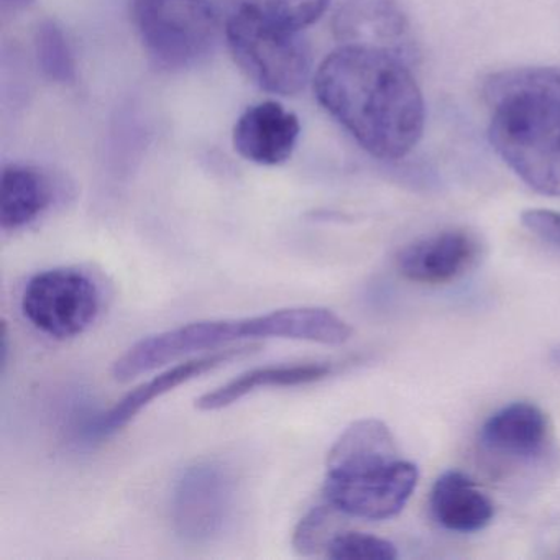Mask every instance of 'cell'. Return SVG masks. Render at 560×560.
<instances>
[{"instance_id": "obj_1", "label": "cell", "mask_w": 560, "mask_h": 560, "mask_svg": "<svg viewBox=\"0 0 560 560\" xmlns=\"http://www.w3.org/2000/svg\"><path fill=\"white\" fill-rule=\"evenodd\" d=\"M320 106L380 160L408 155L424 132L421 90L398 55L342 45L317 70Z\"/></svg>"}, {"instance_id": "obj_2", "label": "cell", "mask_w": 560, "mask_h": 560, "mask_svg": "<svg viewBox=\"0 0 560 560\" xmlns=\"http://www.w3.org/2000/svg\"><path fill=\"white\" fill-rule=\"evenodd\" d=\"M483 96L494 152L534 191L560 198V68L490 74Z\"/></svg>"}, {"instance_id": "obj_3", "label": "cell", "mask_w": 560, "mask_h": 560, "mask_svg": "<svg viewBox=\"0 0 560 560\" xmlns=\"http://www.w3.org/2000/svg\"><path fill=\"white\" fill-rule=\"evenodd\" d=\"M352 334L342 317L314 306L287 307L241 319L199 320L140 340L114 362L113 376L127 383L173 360L241 340L291 339L342 346Z\"/></svg>"}, {"instance_id": "obj_4", "label": "cell", "mask_w": 560, "mask_h": 560, "mask_svg": "<svg viewBox=\"0 0 560 560\" xmlns=\"http://www.w3.org/2000/svg\"><path fill=\"white\" fill-rule=\"evenodd\" d=\"M225 35L235 63L260 90L294 96L306 88L313 58L301 32L278 27L238 8L228 21Z\"/></svg>"}, {"instance_id": "obj_5", "label": "cell", "mask_w": 560, "mask_h": 560, "mask_svg": "<svg viewBox=\"0 0 560 560\" xmlns=\"http://www.w3.org/2000/svg\"><path fill=\"white\" fill-rule=\"evenodd\" d=\"M133 24L153 63L183 71L205 61L219 37L209 0H133Z\"/></svg>"}, {"instance_id": "obj_6", "label": "cell", "mask_w": 560, "mask_h": 560, "mask_svg": "<svg viewBox=\"0 0 560 560\" xmlns=\"http://www.w3.org/2000/svg\"><path fill=\"white\" fill-rule=\"evenodd\" d=\"M25 319L51 339L86 332L101 314L103 296L96 281L78 268H54L28 280L21 301Z\"/></svg>"}, {"instance_id": "obj_7", "label": "cell", "mask_w": 560, "mask_h": 560, "mask_svg": "<svg viewBox=\"0 0 560 560\" xmlns=\"http://www.w3.org/2000/svg\"><path fill=\"white\" fill-rule=\"evenodd\" d=\"M234 504L235 480L231 470L221 462H196L183 470L173 487V529L185 542H211L224 533Z\"/></svg>"}, {"instance_id": "obj_8", "label": "cell", "mask_w": 560, "mask_h": 560, "mask_svg": "<svg viewBox=\"0 0 560 560\" xmlns=\"http://www.w3.org/2000/svg\"><path fill=\"white\" fill-rule=\"evenodd\" d=\"M418 467L399 460L350 474H326L324 497L340 514L383 521L401 513L418 485Z\"/></svg>"}, {"instance_id": "obj_9", "label": "cell", "mask_w": 560, "mask_h": 560, "mask_svg": "<svg viewBox=\"0 0 560 560\" xmlns=\"http://www.w3.org/2000/svg\"><path fill=\"white\" fill-rule=\"evenodd\" d=\"M334 34L342 45L389 51L408 63L415 55L408 21L396 0H343Z\"/></svg>"}, {"instance_id": "obj_10", "label": "cell", "mask_w": 560, "mask_h": 560, "mask_svg": "<svg viewBox=\"0 0 560 560\" xmlns=\"http://www.w3.org/2000/svg\"><path fill=\"white\" fill-rule=\"evenodd\" d=\"M257 350H260V346H244L237 347V349L218 350V352L178 363V365L153 376L149 382L137 386L129 395L124 396L109 411L104 412L94 421L91 432L96 438H107V435L116 434L117 431L126 428L150 402L162 398L166 393L173 392L178 386L192 382V380L199 378V376L206 375V373L212 372L219 366L228 365V363L242 359V357L252 355Z\"/></svg>"}, {"instance_id": "obj_11", "label": "cell", "mask_w": 560, "mask_h": 560, "mask_svg": "<svg viewBox=\"0 0 560 560\" xmlns=\"http://www.w3.org/2000/svg\"><path fill=\"white\" fill-rule=\"evenodd\" d=\"M480 257V244L465 231H445L399 252L396 264L406 280L445 284L464 277Z\"/></svg>"}, {"instance_id": "obj_12", "label": "cell", "mask_w": 560, "mask_h": 560, "mask_svg": "<svg viewBox=\"0 0 560 560\" xmlns=\"http://www.w3.org/2000/svg\"><path fill=\"white\" fill-rule=\"evenodd\" d=\"M300 119L275 101L248 107L234 127V147L248 162L277 166L287 162L300 139Z\"/></svg>"}, {"instance_id": "obj_13", "label": "cell", "mask_w": 560, "mask_h": 560, "mask_svg": "<svg viewBox=\"0 0 560 560\" xmlns=\"http://www.w3.org/2000/svg\"><path fill=\"white\" fill-rule=\"evenodd\" d=\"M547 432L546 415L536 405L513 402L487 419L480 441L493 454L529 460L546 447Z\"/></svg>"}, {"instance_id": "obj_14", "label": "cell", "mask_w": 560, "mask_h": 560, "mask_svg": "<svg viewBox=\"0 0 560 560\" xmlns=\"http://www.w3.org/2000/svg\"><path fill=\"white\" fill-rule=\"evenodd\" d=\"M54 179L40 168L9 165L0 182V228L19 231L37 221L55 202Z\"/></svg>"}, {"instance_id": "obj_15", "label": "cell", "mask_w": 560, "mask_h": 560, "mask_svg": "<svg viewBox=\"0 0 560 560\" xmlns=\"http://www.w3.org/2000/svg\"><path fill=\"white\" fill-rule=\"evenodd\" d=\"M435 521L455 533L485 529L494 516L493 503L477 485L457 470H448L435 480L431 491Z\"/></svg>"}, {"instance_id": "obj_16", "label": "cell", "mask_w": 560, "mask_h": 560, "mask_svg": "<svg viewBox=\"0 0 560 560\" xmlns=\"http://www.w3.org/2000/svg\"><path fill=\"white\" fill-rule=\"evenodd\" d=\"M332 372L334 366L330 363L261 366V369L242 373L225 385L199 396L196 399V408L209 412L221 411L257 389L311 385L327 378Z\"/></svg>"}, {"instance_id": "obj_17", "label": "cell", "mask_w": 560, "mask_h": 560, "mask_svg": "<svg viewBox=\"0 0 560 560\" xmlns=\"http://www.w3.org/2000/svg\"><path fill=\"white\" fill-rule=\"evenodd\" d=\"M398 445L385 422L360 419L334 442L327 455V474H350L399 460Z\"/></svg>"}, {"instance_id": "obj_18", "label": "cell", "mask_w": 560, "mask_h": 560, "mask_svg": "<svg viewBox=\"0 0 560 560\" xmlns=\"http://www.w3.org/2000/svg\"><path fill=\"white\" fill-rule=\"evenodd\" d=\"M238 8L278 27L301 32L319 21L330 0H238Z\"/></svg>"}, {"instance_id": "obj_19", "label": "cell", "mask_w": 560, "mask_h": 560, "mask_svg": "<svg viewBox=\"0 0 560 560\" xmlns=\"http://www.w3.org/2000/svg\"><path fill=\"white\" fill-rule=\"evenodd\" d=\"M35 51L38 67L48 80L55 83L70 84L77 81V63L65 32L54 21L38 25L35 35Z\"/></svg>"}, {"instance_id": "obj_20", "label": "cell", "mask_w": 560, "mask_h": 560, "mask_svg": "<svg viewBox=\"0 0 560 560\" xmlns=\"http://www.w3.org/2000/svg\"><path fill=\"white\" fill-rule=\"evenodd\" d=\"M326 556L334 560H395V544L363 533H339L330 539Z\"/></svg>"}, {"instance_id": "obj_21", "label": "cell", "mask_w": 560, "mask_h": 560, "mask_svg": "<svg viewBox=\"0 0 560 560\" xmlns=\"http://www.w3.org/2000/svg\"><path fill=\"white\" fill-rule=\"evenodd\" d=\"M336 514H339V511L326 501V504L313 508L306 516L301 517L294 527V550L301 556H314L320 550H326L330 539L336 536L332 533Z\"/></svg>"}, {"instance_id": "obj_22", "label": "cell", "mask_w": 560, "mask_h": 560, "mask_svg": "<svg viewBox=\"0 0 560 560\" xmlns=\"http://www.w3.org/2000/svg\"><path fill=\"white\" fill-rule=\"evenodd\" d=\"M521 222L527 231L560 248V212L529 209L521 214Z\"/></svg>"}, {"instance_id": "obj_23", "label": "cell", "mask_w": 560, "mask_h": 560, "mask_svg": "<svg viewBox=\"0 0 560 560\" xmlns=\"http://www.w3.org/2000/svg\"><path fill=\"white\" fill-rule=\"evenodd\" d=\"M4 11H21V9L28 8L34 0H0Z\"/></svg>"}]
</instances>
